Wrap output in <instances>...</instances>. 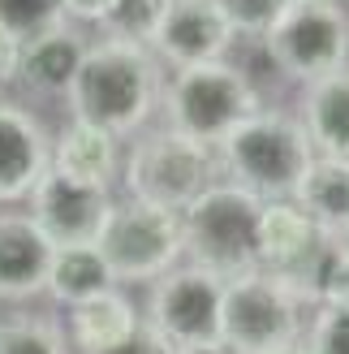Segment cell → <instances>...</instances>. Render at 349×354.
<instances>
[{"instance_id": "6da1fadb", "label": "cell", "mask_w": 349, "mask_h": 354, "mask_svg": "<svg viewBox=\"0 0 349 354\" xmlns=\"http://www.w3.org/2000/svg\"><path fill=\"white\" fill-rule=\"evenodd\" d=\"M164 100V61L147 44L103 39L86 44L78 78L69 86V113L117 138L138 134Z\"/></svg>"}, {"instance_id": "7a4b0ae2", "label": "cell", "mask_w": 349, "mask_h": 354, "mask_svg": "<svg viewBox=\"0 0 349 354\" xmlns=\"http://www.w3.org/2000/svg\"><path fill=\"white\" fill-rule=\"evenodd\" d=\"M315 298H310L289 272L250 268L224 281V320L220 346L233 354H281L302 346Z\"/></svg>"}, {"instance_id": "3957f363", "label": "cell", "mask_w": 349, "mask_h": 354, "mask_svg": "<svg viewBox=\"0 0 349 354\" xmlns=\"http://www.w3.org/2000/svg\"><path fill=\"white\" fill-rule=\"evenodd\" d=\"M220 173L229 182L255 190L259 199H293L306 165L315 160V143L298 113L263 104L216 147Z\"/></svg>"}, {"instance_id": "277c9868", "label": "cell", "mask_w": 349, "mask_h": 354, "mask_svg": "<svg viewBox=\"0 0 349 354\" xmlns=\"http://www.w3.org/2000/svg\"><path fill=\"white\" fill-rule=\"evenodd\" d=\"M263 203L268 199H259L255 190L220 177L212 190H203L181 212L186 259L224 281L259 268V216H263Z\"/></svg>"}, {"instance_id": "5b68a950", "label": "cell", "mask_w": 349, "mask_h": 354, "mask_svg": "<svg viewBox=\"0 0 349 354\" xmlns=\"http://www.w3.org/2000/svg\"><path fill=\"white\" fill-rule=\"evenodd\" d=\"M160 109L172 130L199 138L207 147H220L250 113L263 109V95L250 86L237 61H207L172 69Z\"/></svg>"}, {"instance_id": "8992f818", "label": "cell", "mask_w": 349, "mask_h": 354, "mask_svg": "<svg viewBox=\"0 0 349 354\" xmlns=\"http://www.w3.org/2000/svg\"><path fill=\"white\" fill-rule=\"evenodd\" d=\"M220 156L216 147L199 143L181 130H151L126 156V190L130 199H143L168 212H186L203 190L220 182Z\"/></svg>"}, {"instance_id": "52a82bcc", "label": "cell", "mask_w": 349, "mask_h": 354, "mask_svg": "<svg viewBox=\"0 0 349 354\" xmlns=\"http://www.w3.org/2000/svg\"><path fill=\"white\" fill-rule=\"evenodd\" d=\"M99 255L108 259V268L121 281H160L172 272L186 255V234H181V212L155 207L143 199L112 203L108 221L99 229Z\"/></svg>"}, {"instance_id": "ba28073f", "label": "cell", "mask_w": 349, "mask_h": 354, "mask_svg": "<svg viewBox=\"0 0 349 354\" xmlns=\"http://www.w3.org/2000/svg\"><path fill=\"white\" fill-rule=\"evenodd\" d=\"M224 320V277L199 268V263H177L160 281H151L147 298V328L172 350L186 346H216Z\"/></svg>"}, {"instance_id": "9c48e42d", "label": "cell", "mask_w": 349, "mask_h": 354, "mask_svg": "<svg viewBox=\"0 0 349 354\" xmlns=\"http://www.w3.org/2000/svg\"><path fill=\"white\" fill-rule=\"evenodd\" d=\"M268 52L276 57L289 82H319L349 69V13L341 5H289L285 17L268 35Z\"/></svg>"}, {"instance_id": "30bf717a", "label": "cell", "mask_w": 349, "mask_h": 354, "mask_svg": "<svg viewBox=\"0 0 349 354\" xmlns=\"http://www.w3.org/2000/svg\"><path fill=\"white\" fill-rule=\"evenodd\" d=\"M26 203H30L34 225L52 238V246H91V242H99V229L117 199L108 186L69 182L57 169H48V177L34 186Z\"/></svg>"}, {"instance_id": "8fae6325", "label": "cell", "mask_w": 349, "mask_h": 354, "mask_svg": "<svg viewBox=\"0 0 349 354\" xmlns=\"http://www.w3.org/2000/svg\"><path fill=\"white\" fill-rule=\"evenodd\" d=\"M233 48H237V30L220 0H172L151 39V52L172 69L229 61Z\"/></svg>"}, {"instance_id": "7c38bea8", "label": "cell", "mask_w": 349, "mask_h": 354, "mask_svg": "<svg viewBox=\"0 0 349 354\" xmlns=\"http://www.w3.org/2000/svg\"><path fill=\"white\" fill-rule=\"evenodd\" d=\"M52 169V138L26 104L0 95V203H26Z\"/></svg>"}, {"instance_id": "4fadbf2b", "label": "cell", "mask_w": 349, "mask_h": 354, "mask_svg": "<svg viewBox=\"0 0 349 354\" xmlns=\"http://www.w3.org/2000/svg\"><path fill=\"white\" fill-rule=\"evenodd\" d=\"M57 246L30 212H0V303H26L48 290Z\"/></svg>"}, {"instance_id": "5bb4252c", "label": "cell", "mask_w": 349, "mask_h": 354, "mask_svg": "<svg viewBox=\"0 0 349 354\" xmlns=\"http://www.w3.org/2000/svg\"><path fill=\"white\" fill-rule=\"evenodd\" d=\"M319 246H323V234L293 199L263 203V216H259V268L298 277L315 259Z\"/></svg>"}, {"instance_id": "9a60e30c", "label": "cell", "mask_w": 349, "mask_h": 354, "mask_svg": "<svg viewBox=\"0 0 349 354\" xmlns=\"http://www.w3.org/2000/svg\"><path fill=\"white\" fill-rule=\"evenodd\" d=\"M82 52H86V44L69 26H57V30L39 35V39H26L17 48L13 82L34 91V95H65L69 100V86L78 78Z\"/></svg>"}, {"instance_id": "2e32d148", "label": "cell", "mask_w": 349, "mask_h": 354, "mask_svg": "<svg viewBox=\"0 0 349 354\" xmlns=\"http://www.w3.org/2000/svg\"><path fill=\"white\" fill-rule=\"evenodd\" d=\"M121 138L91 126V121H78L69 117L61 134L52 138V169L69 182H86V186H108L112 190V177L121 169V151H117Z\"/></svg>"}, {"instance_id": "e0dca14e", "label": "cell", "mask_w": 349, "mask_h": 354, "mask_svg": "<svg viewBox=\"0 0 349 354\" xmlns=\"http://www.w3.org/2000/svg\"><path fill=\"white\" fill-rule=\"evenodd\" d=\"M293 203H298L315 229L332 242H349V160L341 156H315L306 165L298 190H293Z\"/></svg>"}, {"instance_id": "ac0fdd59", "label": "cell", "mask_w": 349, "mask_h": 354, "mask_svg": "<svg viewBox=\"0 0 349 354\" xmlns=\"http://www.w3.org/2000/svg\"><path fill=\"white\" fill-rule=\"evenodd\" d=\"M298 117L310 134V143H315V156L349 160V69L302 86Z\"/></svg>"}, {"instance_id": "d6986e66", "label": "cell", "mask_w": 349, "mask_h": 354, "mask_svg": "<svg viewBox=\"0 0 349 354\" xmlns=\"http://www.w3.org/2000/svg\"><path fill=\"white\" fill-rule=\"evenodd\" d=\"M138 328H143V320H138L130 294H121L117 286L86 298L78 307H69V337H74V346L82 354H99L117 342H126Z\"/></svg>"}, {"instance_id": "ffe728a7", "label": "cell", "mask_w": 349, "mask_h": 354, "mask_svg": "<svg viewBox=\"0 0 349 354\" xmlns=\"http://www.w3.org/2000/svg\"><path fill=\"white\" fill-rule=\"evenodd\" d=\"M117 277L108 268V259L99 255V246H57L52 255V272H48V294L65 307H78L86 298H95L103 290H112Z\"/></svg>"}, {"instance_id": "44dd1931", "label": "cell", "mask_w": 349, "mask_h": 354, "mask_svg": "<svg viewBox=\"0 0 349 354\" xmlns=\"http://www.w3.org/2000/svg\"><path fill=\"white\" fill-rule=\"evenodd\" d=\"M293 281H298V286L315 298V307L349 311V242L323 238V246L315 251V259H310Z\"/></svg>"}, {"instance_id": "7402d4cb", "label": "cell", "mask_w": 349, "mask_h": 354, "mask_svg": "<svg viewBox=\"0 0 349 354\" xmlns=\"http://www.w3.org/2000/svg\"><path fill=\"white\" fill-rule=\"evenodd\" d=\"M0 354H69V346L52 315L17 311L0 315Z\"/></svg>"}, {"instance_id": "603a6c76", "label": "cell", "mask_w": 349, "mask_h": 354, "mask_svg": "<svg viewBox=\"0 0 349 354\" xmlns=\"http://www.w3.org/2000/svg\"><path fill=\"white\" fill-rule=\"evenodd\" d=\"M69 22L65 0H0V30L22 48L26 39H39V35L57 30Z\"/></svg>"}, {"instance_id": "cb8c5ba5", "label": "cell", "mask_w": 349, "mask_h": 354, "mask_svg": "<svg viewBox=\"0 0 349 354\" xmlns=\"http://www.w3.org/2000/svg\"><path fill=\"white\" fill-rule=\"evenodd\" d=\"M168 5H172V0H117V9L108 13L103 30H108L112 39H130V44H147L151 48Z\"/></svg>"}, {"instance_id": "d4e9b609", "label": "cell", "mask_w": 349, "mask_h": 354, "mask_svg": "<svg viewBox=\"0 0 349 354\" xmlns=\"http://www.w3.org/2000/svg\"><path fill=\"white\" fill-rule=\"evenodd\" d=\"M229 22L237 30V39H268L272 26L285 17L289 0H220Z\"/></svg>"}, {"instance_id": "484cf974", "label": "cell", "mask_w": 349, "mask_h": 354, "mask_svg": "<svg viewBox=\"0 0 349 354\" xmlns=\"http://www.w3.org/2000/svg\"><path fill=\"white\" fill-rule=\"evenodd\" d=\"M302 346H306V354H349V311L315 307Z\"/></svg>"}, {"instance_id": "4316f807", "label": "cell", "mask_w": 349, "mask_h": 354, "mask_svg": "<svg viewBox=\"0 0 349 354\" xmlns=\"http://www.w3.org/2000/svg\"><path fill=\"white\" fill-rule=\"evenodd\" d=\"M99 354H172V346H164L155 333L143 324L138 333H130L126 342H117V346H108V350H99Z\"/></svg>"}, {"instance_id": "83f0119b", "label": "cell", "mask_w": 349, "mask_h": 354, "mask_svg": "<svg viewBox=\"0 0 349 354\" xmlns=\"http://www.w3.org/2000/svg\"><path fill=\"white\" fill-rule=\"evenodd\" d=\"M65 9L74 22H108V13L117 9V0H65Z\"/></svg>"}, {"instance_id": "f1b7e54d", "label": "cell", "mask_w": 349, "mask_h": 354, "mask_svg": "<svg viewBox=\"0 0 349 354\" xmlns=\"http://www.w3.org/2000/svg\"><path fill=\"white\" fill-rule=\"evenodd\" d=\"M13 65H17V44L0 30V91L13 82Z\"/></svg>"}, {"instance_id": "f546056e", "label": "cell", "mask_w": 349, "mask_h": 354, "mask_svg": "<svg viewBox=\"0 0 349 354\" xmlns=\"http://www.w3.org/2000/svg\"><path fill=\"white\" fill-rule=\"evenodd\" d=\"M172 354H233V350L216 342V346H186V350H172Z\"/></svg>"}, {"instance_id": "4dcf8cb0", "label": "cell", "mask_w": 349, "mask_h": 354, "mask_svg": "<svg viewBox=\"0 0 349 354\" xmlns=\"http://www.w3.org/2000/svg\"><path fill=\"white\" fill-rule=\"evenodd\" d=\"M289 5H337V0H289Z\"/></svg>"}, {"instance_id": "1f68e13d", "label": "cell", "mask_w": 349, "mask_h": 354, "mask_svg": "<svg viewBox=\"0 0 349 354\" xmlns=\"http://www.w3.org/2000/svg\"><path fill=\"white\" fill-rule=\"evenodd\" d=\"M281 354H306V346H293V350H281Z\"/></svg>"}]
</instances>
